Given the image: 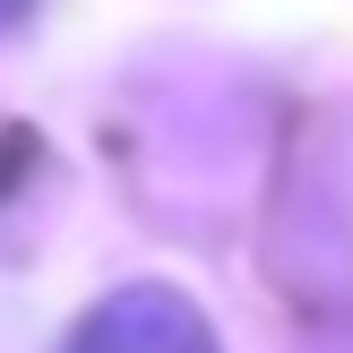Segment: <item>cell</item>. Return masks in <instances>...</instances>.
Masks as SVG:
<instances>
[{
	"label": "cell",
	"mask_w": 353,
	"mask_h": 353,
	"mask_svg": "<svg viewBox=\"0 0 353 353\" xmlns=\"http://www.w3.org/2000/svg\"><path fill=\"white\" fill-rule=\"evenodd\" d=\"M61 353H224L207 310L172 285H121L61 336Z\"/></svg>",
	"instance_id": "6da1fadb"
},
{
	"label": "cell",
	"mask_w": 353,
	"mask_h": 353,
	"mask_svg": "<svg viewBox=\"0 0 353 353\" xmlns=\"http://www.w3.org/2000/svg\"><path fill=\"white\" fill-rule=\"evenodd\" d=\"M34 9H43V0H0V34H17V26L34 17Z\"/></svg>",
	"instance_id": "7a4b0ae2"
}]
</instances>
